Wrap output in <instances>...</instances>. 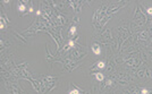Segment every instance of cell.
Segmentation results:
<instances>
[{"label":"cell","instance_id":"obj_1","mask_svg":"<svg viewBox=\"0 0 152 94\" xmlns=\"http://www.w3.org/2000/svg\"><path fill=\"white\" fill-rule=\"evenodd\" d=\"M109 76L113 77L115 82L117 83V85H121V86H128L131 83L135 81V75L125 70H117L113 75Z\"/></svg>","mask_w":152,"mask_h":94},{"label":"cell","instance_id":"obj_2","mask_svg":"<svg viewBox=\"0 0 152 94\" xmlns=\"http://www.w3.org/2000/svg\"><path fill=\"white\" fill-rule=\"evenodd\" d=\"M85 56H86V52H85V51H82V50H80L78 48H76V49H74V50L70 52L69 55H67L65 58L77 63V60H81V59H83ZM63 59H64V58H63Z\"/></svg>","mask_w":152,"mask_h":94},{"label":"cell","instance_id":"obj_3","mask_svg":"<svg viewBox=\"0 0 152 94\" xmlns=\"http://www.w3.org/2000/svg\"><path fill=\"white\" fill-rule=\"evenodd\" d=\"M135 76L141 77V78H146V79H152V69L149 67H144V68H140Z\"/></svg>","mask_w":152,"mask_h":94},{"label":"cell","instance_id":"obj_4","mask_svg":"<svg viewBox=\"0 0 152 94\" xmlns=\"http://www.w3.org/2000/svg\"><path fill=\"white\" fill-rule=\"evenodd\" d=\"M106 66H107L106 60H99V61H96V63L91 67L90 71L93 73L94 70H103V69H106Z\"/></svg>","mask_w":152,"mask_h":94},{"label":"cell","instance_id":"obj_5","mask_svg":"<svg viewBox=\"0 0 152 94\" xmlns=\"http://www.w3.org/2000/svg\"><path fill=\"white\" fill-rule=\"evenodd\" d=\"M91 49H92V52L94 53L95 56H100L102 53L101 44L99 43V42H93L92 45H91Z\"/></svg>","mask_w":152,"mask_h":94},{"label":"cell","instance_id":"obj_6","mask_svg":"<svg viewBox=\"0 0 152 94\" xmlns=\"http://www.w3.org/2000/svg\"><path fill=\"white\" fill-rule=\"evenodd\" d=\"M78 26L80 25H76V24H72L69 26V30H68V38L73 39L74 35H76V32H77V28H78Z\"/></svg>","mask_w":152,"mask_h":94},{"label":"cell","instance_id":"obj_7","mask_svg":"<svg viewBox=\"0 0 152 94\" xmlns=\"http://www.w3.org/2000/svg\"><path fill=\"white\" fill-rule=\"evenodd\" d=\"M91 74L94 76L95 81L99 82V83H101V82H103L104 79H106L104 74H103V73H101V71H95V73H91Z\"/></svg>","mask_w":152,"mask_h":94},{"label":"cell","instance_id":"obj_8","mask_svg":"<svg viewBox=\"0 0 152 94\" xmlns=\"http://www.w3.org/2000/svg\"><path fill=\"white\" fill-rule=\"evenodd\" d=\"M14 36L16 39H18L19 41H22L23 43H26V38L25 36H23V34L22 33H18V32H13Z\"/></svg>","mask_w":152,"mask_h":94},{"label":"cell","instance_id":"obj_9","mask_svg":"<svg viewBox=\"0 0 152 94\" xmlns=\"http://www.w3.org/2000/svg\"><path fill=\"white\" fill-rule=\"evenodd\" d=\"M81 93H84V91L81 90V88H78L75 84H74V87H73V90H70L68 94H81Z\"/></svg>","mask_w":152,"mask_h":94},{"label":"cell","instance_id":"obj_10","mask_svg":"<svg viewBox=\"0 0 152 94\" xmlns=\"http://www.w3.org/2000/svg\"><path fill=\"white\" fill-rule=\"evenodd\" d=\"M140 94H152V90L150 87H142V86H140Z\"/></svg>","mask_w":152,"mask_h":94},{"label":"cell","instance_id":"obj_11","mask_svg":"<svg viewBox=\"0 0 152 94\" xmlns=\"http://www.w3.org/2000/svg\"><path fill=\"white\" fill-rule=\"evenodd\" d=\"M143 8H145V13L152 17V6H143Z\"/></svg>","mask_w":152,"mask_h":94}]
</instances>
